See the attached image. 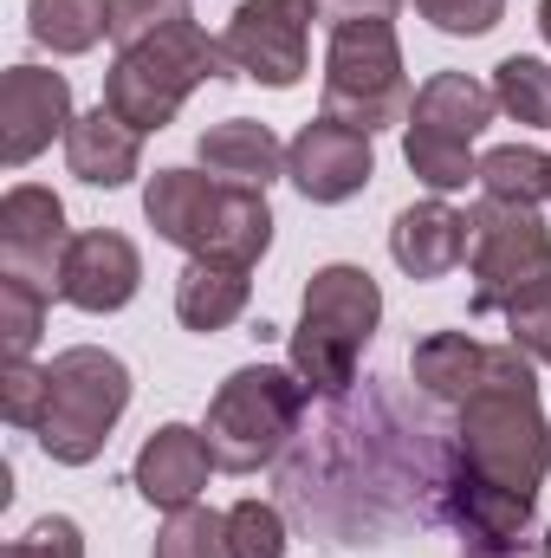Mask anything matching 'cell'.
Returning <instances> with one entry per match:
<instances>
[{"label": "cell", "instance_id": "cell-1", "mask_svg": "<svg viewBox=\"0 0 551 558\" xmlns=\"http://www.w3.org/2000/svg\"><path fill=\"white\" fill-rule=\"evenodd\" d=\"M143 221L156 241L182 247L188 260H221V267H260L273 247V208L260 189L215 182L208 169H156L143 189Z\"/></svg>", "mask_w": 551, "mask_h": 558}, {"label": "cell", "instance_id": "cell-2", "mask_svg": "<svg viewBox=\"0 0 551 558\" xmlns=\"http://www.w3.org/2000/svg\"><path fill=\"white\" fill-rule=\"evenodd\" d=\"M383 325V292L377 279L351 260L318 267L305 286V312L292 331V371L311 397H344L357 384V357Z\"/></svg>", "mask_w": 551, "mask_h": 558}, {"label": "cell", "instance_id": "cell-3", "mask_svg": "<svg viewBox=\"0 0 551 558\" xmlns=\"http://www.w3.org/2000/svg\"><path fill=\"white\" fill-rule=\"evenodd\" d=\"M221 85V78H241L234 72V59H228V46L215 39V33H201L195 20H182V26H169V33H156V39H143L131 52H118L111 59V72H105V105L131 124V131H169L175 124V111L188 105V92L195 85Z\"/></svg>", "mask_w": 551, "mask_h": 558}, {"label": "cell", "instance_id": "cell-4", "mask_svg": "<svg viewBox=\"0 0 551 558\" xmlns=\"http://www.w3.org/2000/svg\"><path fill=\"white\" fill-rule=\"evenodd\" d=\"M131 410V364L105 344H72L46 364V422L33 428L46 461L91 468L111 441V428Z\"/></svg>", "mask_w": 551, "mask_h": 558}, {"label": "cell", "instance_id": "cell-5", "mask_svg": "<svg viewBox=\"0 0 551 558\" xmlns=\"http://www.w3.org/2000/svg\"><path fill=\"white\" fill-rule=\"evenodd\" d=\"M305 397H311V390L298 384V371H279V364H241V371L215 390L208 422H201L215 468H221V474H254V468L279 461L285 441L298 435Z\"/></svg>", "mask_w": 551, "mask_h": 558}, {"label": "cell", "instance_id": "cell-6", "mask_svg": "<svg viewBox=\"0 0 551 558\" xmlns=\"http://www.w3.org/2000/svg\"><path fill=\"white\" fill-rule=\"evenodd\" d=\"M493 85H480L474 72H434L409 105L403 124V162L415 169V182H428L434 195H454L467 182H480L474 162V137L493 124Z\"/></svg>", "mask_w": 551, "mask_h": 558}, {"label": "cell", "instance_id": "cell-7", "mask_svg": "<svg viewBox=\"0 0 551 558\" xmlns=\"http://www.w3.org/2000/svg\"><path fill=\"white\" fill-rule=\"evenodd\" d=\"M409 72H403V46L390 20H357V26H331V52H325V118L377 137L390 124H409Z\"/></svg>", "mask_w": 551, "mask_h": 558}, {"label": "cell", "instance_id": "cell-8", "mask_svg": "<svg viewBox=\"0 0 551 558\" xmlns=\"http://www.w3.org/2000/svg\"><path fill=\"white\" fill-rule=\"evenodd\" d=\"M474 221V241H467V260H474V299L467 312L487 318V312H519L532 299L551 292V234L539 221V208H519V202H487L467 215Z\"/></svg>", "mask_w": 551, "mask_h": 558}, {"label": "cell", "instance_id": "cell-9", "mask_svg": "<svg viewBox=\"0 0 551 558\" xmlns=\"http://www.w3.org/2000/svg\"><path fill=\"white\" fill-rule=\"evenodd\" d=\"M454 454L519 494H539L551 474V422L539 410V390H480L461 403Z\"/></svg>", "mask_w": 551, "mask_h": 558}, {"label": "cell", "instance_id": "cell-10", "mask_svg": "<svg viewBox=\"0 0 551 558\" xmlns=\"http://www.w3.org/2000/svg\"><path fill=\"white\" fill-rule=\"evenodd\" d=\"M428 500H434L428 513H434L441 526H454L461 546L480 553V558H519L526 539H532V507H539V494H519V487H506V481L467 468V461L454 454V441H448V454H441V468H434V494H428Z\"/></svg>", "mask_w": 551, "mask_h": 558}, {"label": "cell", "instance_id": "cell-11", "mask_svg": "<svg viewBox=\"0 0 551 558\" xmlns=\"http://www.w3.org/2000/svg\"><path fill=\"white\" fill-rule=\"evenodd\" d=\"M311 13L318 0H241L221 46L241 78H260L273 92H292L311 65Z\"/></svg>", "mask_w": 551, "mask_h": 558}, {"label": "cell", "instance_id": "cell-12", "mask_svg": "<svg viewBox=\"0 0 551 558\" xmlns=\"http://www.w3.org/2000/svg\"><path fill=\"white\" fill-rule=\"evenodd\" d=\"M285 175H292V189H298L305 202L338 208V202H351V195L370 189L377 149H370L364 131H351V124H338V118H311L298 137L285 143Z\"/></svg>", "mask_w": 551, "mask_h": 558}, {"label": "cell", "instance_id": "cell-13", "mask_svg": "<svg viewBox=\"0 0 551 558\" xmlns=\"http://www.w3.org/2000/svg\"><path fill=\"white\" fill-rule=\"evenodd\" d=\"M65 131H72V78L46 72V65H7V78H0V162L26 169Z\"/></svg>", "mask_w": 551, "mask_h": 558}, {"label": "cell", "instance_id": "cell-14", "mask_svg": "<svg viewBox=\"0 0 551 558\" xmlns=\"http://www.w3.org/2000/svg\"><path fill=\"white\" fill-rule=\"evenodd\" d=\"M72 228H65V202L39 182H20L7 189L0 202V267L7 274H26L39 286L59 292V274H65V254H72Z\"/></svg>", "mask_w": 551, "mask_h": 558}, {"label": "cell", "instance_id": "cell-15", "mask_svg": "<svg viewBox=\"0 0 551 558\" xmlns=\"http://www.w3.org/2000/svg\"><path fill=\"white\" fill-rule=\"evenodd\" d=\"M143 286V254L131 234L118 228H85L65 254V274H59V299L78 305V312H124Z\"/></svg>", "mask_w": 551, "mask_h": 558}, {"label": "cell", "instance_id": "cell-16", "mask_svg": "<svg viewBox=\"0 0 551 558\" xmlns=\"http://www.w3.org/2000/svg\"><path fill=\"white\" fill-rule=\"evenodd\" d=\"M208 468H215L208 435H201V428H188V422H162V428H149V441L137 448L131 487H137L149 507L175 513V507H195V500H201Z\"/></svg>", "mask_w": 551, "mask_h": 558}, {"label": "cell", "instance_id": "cell-17", "mask_svg": "<svg viewBox=\"0 0 551 558\" xmlns=\"http://www.w3.org/2000/svg\"><path fill=\"white\" fill-rule=\"evenodd\" d=\"M467 241H474V221L461 208H448L441 195L434 202H415L390 221V254L409 279H441L467 260Z\"/></svg>", "mask_w": 551, "mask_h": 558}, {"label": "cell", "instance_id": "cell-18", "mask_svg": "<svg viewBox=\"0 0 551 558\" xmlns=\"http://www.w3.org/2000/svg\"><path fill=\"white\" fill-rule=\"evenodd\" d=\"M65 162H72V175L91 182V189H124L143 169V131H131L111 105H98V111L72 118V131H65Z\"/></svg>", "mask_w": 551, "mask_h": 558}, {"label": "cell", "instance_id": "cell-19", "mask_svg": "<svg viewBox=\"0 0 551 558\" xmlns=\"http://www.w3.org/2000/svg\"><path fill=\"white\" fill-rule=\"evenodd\" d=\"M195 162H201L215 182H234V189H260V195H267V182L285 175V143H279L267 124H254V118H228V124H208V131H201Z\"/></svg>", "mask_w": 551, "mask_h": 558}, {"label": "cell", "instance_id": "cell-20", "mask_svg": "<svg viewBox=\"0 0 551 558\" xmlns=\"http://www.w3.org/2000/svg\"><path fill=\"white\" fill-rule=\"evenodd\" d=\"M409 377H415V390H421L428 403L461 410V403L480 397V384H487V344L467 338V331H434V338L415 344Z\"/></svg>", "mask_w": 551, "mask_h": 558}, {"label": "cell", "instance_id": "cell-21", "mask_svg": "<svg viewBox=\"0 0 551 558\" xmlns=\"http://www.w3.org/2000/svg\"><path fill=\"white\" fill-rule=\"evenodd\" d=\"M247 292H254V279L247 267H221V260H188L182 279H175V318L188 325V331H228L241 312H247Z\"/></svg>", "mask_w": 551, "mask_h": 558}, {"label": "cell", "instance_id": "cell-22", "mask_svg": "<svg viewBox=\"0 0 551 558\" xmlns=\"http://www.w3.org/2000/svg\"><path fill=\"white\" fill-rule=\"evenodd\" d=\"M26 33L59 59L91 52L111 33V0H26Z\"/></svg>", "mask_w": 551, "mask_h": 558}, {"label": "cell", "instance_id": "cell-23", "mask_svg": "<svg viewBox=\"0 0 551 558\" xmlns=\"http://www.w3.org/2000/svg\"><path fill=\"white\" fill-rule=\"evenodd\" d=\"M480 195L487 202H519V208H539L551 202V156L532 143H500L480 156Z\"/></svg>", "mask_w": 551, "mask_h": 558}, {"label": "cell", "instance_id": "cell-24", "mask_svg": "<svg viewBox=\"0 0 551 558\" xmlns=\"http://www.w3.org/2000/svg\"><path fill=\"white\" fill-rule=\"evenodd\" d=\"M493 105H500L513 124L546 131L551 124V65L546 59H526V52L500 59V65H493Z\"/></svg>", "mask_w": 551, "mask_h": 558}, {"label": "cell", "instance_id": "cell-25", "mask_svg": "<svg viewBox=\"0 0 551 558\" xmlns=\"http://www.w3.org/2000/svg\"><path fill=\"white\" fill-rule=\"evenodd\" d=\"M46 305H52V286L0 267V344H7V357H33V344L46 331Z\"/></svg>", "mask_w": 551, "mask_h": 558}, {"label": "cell", "instance_id": "cell-26", "mask_svg": "<svg viewBox=\"0 0 551 558\" xmlns=\"http://www.w3.org/2000/svg\"><path fill=\"white\" fill-rule=\"evenodd\" d=\"M149 558H234V546H228V513H215V507H175L169 526L156 533Z\"/></svg>", "mask_w": 551, "mask_h": 558}, {"label": "cell", "instance_id": "cell-27", "mask_svg": "<svg viewBox=\"0 0 551 558\" xmlns=\"http://www.w3.org/2000/svg\"><path fill=\"white\" fill-rule=\"evenodd\" d=\"M182 20H188V0H111V46L131 52V46L182 26Z\"/></svg>", "mask_w": 551, "mask_h": 558}, {"label": "cell", "instance_id": "cell-28", "mask_svg": "<svg viewBox=\"0 0 551 558\" xmlns=\"http://www.w3.org/2000/svg\"><path fill=\"white\" fill-rule=\"evenodd\" d=\"M228 546L234 558H285V520L267 500H241L228 513Z\"/></svg>", "mask_w": 551, "mask_h": 558}, {"label": "cell", "instance_id": "cell-29", "mask_svg": "<svg viewBox=\"0 0 551 558\" xmlns=\"http://www.w3.org/2000/svg\"><path fill=\"white\" fill-rule=\"evenodd\" d=\"M0 416L13 428H39L46 422V371L33 357H7L0 364Z\"/></svg>", "mask_w": 551, "mask_h": 558}, {"label": "cell", "instance_id": "cell-30", "mask_svg": "<svg viewBox=\"0 0 551 558\" xmlns=\"http://www.w3.org/2000/svg\"><path fill=\"white\" fill-rule=\"evenodd\" d=\"M415 13L448 39H480L506 20V0H415Z\"/></svg>", "mask_w": 551, "mask_h": 558}, {"label": "cell", "instance_id": "cell-31", "mask_svg": "<svg viewBox=\"0 0 551 558\" xmlns=\"http://www.w3.org/2000/svg\"><path fill=\"white\" fill-rule=\"evenodd\" d=\"M7 558H85V533H78V520H65V513H46V520H33Z\"/></svg>", "mask_w": 551, "mask_h": 558}, {"label": "cell", "instance_id": "cell-32", "mask_svg": "<svg viewBox=\"0 0 551 558\" xmlns=\"http://www.w3.org/2000/svg\"><path fill=\"white\" fill-rule=\"evenodd\" d=\"M506 331H513V344L532 364H551V292L532 299V305H519V312H506Z\"/></svg>", "mask_w": 551, "mask_h": 558}, {"label": "cell", "instance_id": "cell-33", "mask_svg": "<svg viewBox=\"0 0 551 558\" xmlns=\"http://www.w3.org/2000/svg\"><path fill=\"white\" fill-rule=\"evenodd\" d=\"M403 0H318L325 26H357V20H396Z\"/></svg>", "mask_w": 551, "mask_h": 558}, {"label": "cell", "instance_id": "cell-34", "mask_svg": "<svg viewBox=\"0 0 551 558\" xmlns=\"http://www.w3.org/2000/svg\"><path fill=\"white\" fill-rule=\"evenodd\" d=\"M539 33H546V46H551V0H539Z\"/></svg>", "mask_w": 551, "mask_h": 558}, {"label": "cell", "instance_id": "cell-35", "mask_svg": "<svg viewBox=\"0 0 551 558\" xmlns=\"http://www.w3.org/2000/svg\"><path fill=\"white\" fill-rule=\"evenodd\" d=\"M539 553H546V558H551V526H546V539H539Z\"/></svg>", "mask_w": 551, "mask_h": 558}, {"label": "cell", "instance_id": "cell-36", "mask_svg": "<svg viewBox=\"0 0 551 558\" xmlns=\"http://www.w3.org/2000/svg\"><path fill=\"white\" fill-rule=\"evenodd\" d=\"M467 558H480V553H467Z\"/></svg>", "mask_w": 551, "mask_h": 558}]
</instances>
